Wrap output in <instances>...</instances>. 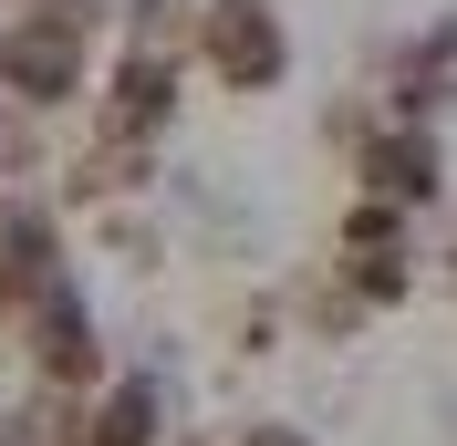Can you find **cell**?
Here are the masks:
<instances>
[{
    "label": "cell",
    "mask_w": 457,
    "mask_h": 446,
    "mask_svg": "<svg viewBox=\"0 0 457 446\" xmlns=\"http://www.w3.org/2000/svg\"><path fill=\"white\" fill-rule=\"evenodd\" d=\"M250 446H291V436H250Z\"/></svg>",
    "instance_id": "6da1fadb"
}]
</instances>
